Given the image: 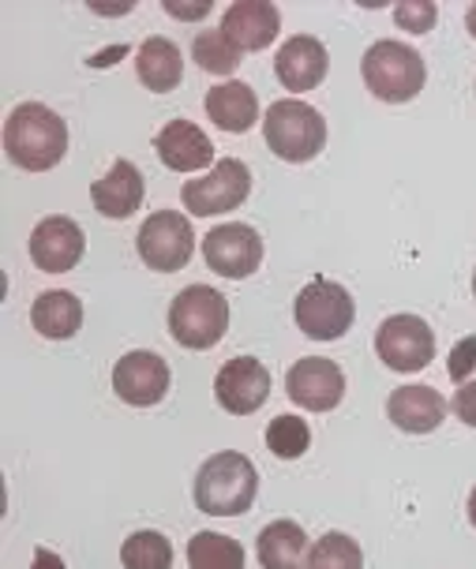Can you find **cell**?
I'll return each mask as SVG.
<instances>
[{"instance_id": "1", "label": "cell", "mask_w": 476, "mask_h": 569, "mask_svg": "<svg viewBox=\"0 0 476 569\" xmlns=\"http://www.w3.org/2000/svg\"><path fill=\"white\" fill-rule=\"evenodd\" d=\"M4 150L19 169L46 172L68 150V124L42 101H23L4 120Z\"/></svg>"}, {"instance_id": "2", "label": "cell", "mask_w": 476, "mask_h": 569, "mask_svg": "<svg viewBox=\"0 0 476 569\" xmlns=\"http://www.w3.org/2000/svg\"><path fill=\"white\" fill-rule=\"evenodd\" d=\"M196 506L210 517H240L259 495V472L245 453L221 450L202 461L196 476Z\"/></svg>"}, {"instance_id": "3", "label": "cell", "mask_w": 476, "mask_h": 569, "mask_svg": "<svg viewBox=\"0 0 476 569\" xmlns=\"http://www.w3.org/2000/svg\"><path fill=\"white\" fill-rule=\"evenodd\" d=\"M360 76H364V87H368L379 101L401 106V101H413L424 90L428 68H424V57L413 46L383 38V42H376L368 53H364Z\"/></svg>"}, {"instance_id": "4", "label": "cell", "mask_w": 476, "mask_h": 569, "mask_svg": "<svg viewBox=\"0 0 476 569\" xmlns=\"http://www.w3.org/2000/svg\"><path fill=\"white\" fill-rule=\"evenodd\" d=\"M262 136H267V147L275 150L281 161H292V166H304L323 150L327 142V120L316 106L297 98H281L267 109L262 117Z\"/></svg>"}, {"instance_id": "5", "label": "cell", "mask_w": 476, "mask_h": 569, "mask_svg": "<svg viewBox=\"0 0 476 569\" xmlns=\"http://www.w3.org/2000/svg\"><path fill=\"white\" fill-rule=\"evenodd\" d=\"M169 330L185 349H215L229 330V300L210 284H188L169 308Z\"/></svg>"}, {"instance_id": "6", "label": "cell", "mask_w": 476, "mask_h": 569, "mask_svg": "<svg viewBox=\"0 0 476 569\" xmlns=\"http://www.w3.org/2000/svg\"><path fill=\"white\" fill-rule=\"evenodd\" d=\"M292 311H297V327L304 330V338L311 341H338L353 327V315H357L346 284L327 278H311L304 284Z\"/></svg>"}, {"instance_id": "7", "label": "cell", "mask_w": 476, "mask_h": 569, "mask_svg": "<svg viewBox=\"0 0 476 569\" xmlns=\"http://www.w3.org/2000/svg\"><path fill=\"white\" fill-rule=\"evenodd\" d=\"M139 259L158 273H177L188 267V259L196 256V232L191 221L177 210H158L143 221L136 237Z\"/></svg>"}, {"instance_id": "8", "label": "cell", "mask_w": 476, "mask_h": 569, "mask_svg": "<svg viewBox=\"0 0 476 569\" xmlns=\"http://www.w3.org/2000/svg\"><path fill=\"white\" fill-rule=\"evenodd\" d=\"M248 191L251 169L240 158H221L199 180H188L180 188V199H185V210H191L196 218H215V213L237 210L248 199Z\"/></svg>"}, {"instance_id": "9", "label": "cell", "mask_w": 476, "mask_h": 569, "mask_svg": "<svg viewBox=\"0 0 476 569\" xmlns=\"http://www.w3.org/2000/svg\"><path fill=\"white\" fill-rule=\"evenodd\" d=\"M376 352L390 371H424L435 360V333L420 315H390L376 330Z\"/></svg>"}, {"instance_id": "10", "label": "cell", "mask_w": 476, "mask_h": 569, "mask_svg": "<svg viewBox=\"0 0 476 569\" xmlns=\"http://www.w3.org/2000/svg\"><path fill=\"white\" fill-rule=\"evenodd\" d=\"M202 259H207V267L215 270L218 278L245 281L262 262V237L251 226L229 221V226H218L202 237Z\"/></svg>"}, {"instance_id": "11", "label": "cell", "mask_w": 476, "mask_h": 569, "mask_svg": "<svg viewBox=\"0 0 476 569\" xmlns=\"http://www.w3.org/2000/svg\"><path fill=\"white\" fill-rule=\"evenodd\" d=\"M286 393L292 405H300V409H308V412H330L346 398V375H341V368L334 360L304 356L286 375Z\"/></svg>"}, {"instance_id": "12", "label": "cell", "mask_w": 476, "mask_h": 569, "mask_svg": "<svg viewBox=\"0 0 476 569\" xmlns=\"http://www.w3.org/2000/svg\"><path fill=\"white\" fill-rule=\"evenodd\" d=\"M215 398L229 416H251L270 398V371L256 356H237L215 375Z\"/></svg>"}, {"instance_id": "13", "label": "cell", "mask_w": 476, "mask_h": 569, "mask_svg": "<svg viewBox=\"0 0 476 569\" xmlns=\"http://www.w3.org/2000/svg\"><path fill=\"white\" fill-rule=\"evenodd\" d=\"M113 390L117 398L131 409H150L169 393V363L158 352H128L113 368Z\"/></svg>"}, {"instance_id": "14", "label": "cell", "mask_w": 476, "mask_h": 569, "mask_svg": "<svg viewBox=\"0 0 476 569\" xmlns=\"http://www.w3.org/2000/svg\"><path fill=\"white\" fill-rule=\"evenodd\" d=\"M87 237L83 229L76 226L65 213H53V218H42L30 232V259L42 273H68L83 259Z\"/></svg>"}, {"instance_id": "15", "label": "cell", "mask_w": 476, "mask_h": 569, "mask_svg": "<svg viewBox=\"0 0 476 569\" xmlns=\"http://www.w3.org/2000/svg\"><path fill=\"white\" fill-rule=\"evenodd\" d=\"M278 30H281V16L270 0H237V4H229L226 16H221V34H226L240 53L267 49L278 38Z\"/></svg>"}, {"instance_id": "16", "label": "cell", "mask_w": 476, "mask_h": 569, "mask_svg": "<svg viewBox=\"0 0 476 569\" xmlns=\"http://www.w3.org/2000/svg\"><path fill=\"white\" fill-rule=\"evenodd\" d=\"M327 68H330L327 46L311 34L289 38L275 57V76L286 90H316L327 79Z\"/></svg>"}, {"instance_id": "17", "label": "cell", "mask_w": 476, "mask_h": 569, "mask_svg": "<svg viewBox=\"0 0 476 569\" xmlns=\"http://www.w3.org/2000/svg\"><path fill=\"white\" fill-rule=\"evenodd\" d=\"M158 161L173 172H199L215 161V142L202 136L199 124L191 120H169L155 136Z\"/></svg>"}, {"instance_id": "18", "label": "cell", "mask_w": 476, "mask_h": 569, "mask_svg": "<svg viewBox=\"0 0 476 569\" xmlns=\"http://www.w3.org/2000/svg\"><path fill=\"white\" fill-rule=\"evenodd\" d=\"M143 196H147L143 172L131 166L128 158L113 161V169H109L101 180H95V188H90L95 210L101 218H117V221L131 218V213L139 210V202H143Z\"/></svg>"}, {"instance_id": "19", "label": "cell", "mask_w": 476, "mask_h": 569, "mask_svg": "<svg viewBox=\"0 0 476 569\" xmlns=\"http://www.w3.org/2000/svg\"><path fill=\"white\" fill-rule=\"evenodd\" d=\"M387 416L405 435H428L447 416V401L435 386H398L387 401Z\"/></svg>"}, {"instance_id": "20", "label": "cell", "mask_w": 476, "mask_h": 569, "mask_svg": "<svg viewBox=\"0 0 476 569\" xmlns=\"http://www.w3.org/2000/svg\"><path fill=\"white\" fill-rule=\"evenodd\" d=\"M207 117L215 120V128L229 131V136H245V131L256 128V120H259L256 90L248 83H240V79L210 87L207 90Z\"/></svg>"}, {"instance_id": "21", "label": "cell", "mask_w": 476, "mask_h": 569, "mask_svg": "<svg viewBox=\"0 0 476 569\" xmlns=\"http://www.w3.org/2000/svg\"><path fill=\"white\" fill-rule=\"evenodd\" d=\"M311 547L297 521H270L259 532V566L262 569H308Z\"/></svg>"}, {"instance_id": "22", "label": "cell", "mask_w": 476, "mask_h": 569, "mask_svg": "<svg viewBox=\"0 0 476 569\" xmlns=\"http://www.w3.org/2000/svg\"><path fill=\"white\" fill-rule=\"evenodd\" d=\"M136 76L139 83L147 90H155V94H166V90H173L180 79H185V60H180V49L169 42V38H147L143 46H139L136 53Z\"/></svg>"}, {"instance_id": "23", "label": "cell", "mask_w": 476, "mask_h": 569, "mask_svg": "<svg viewBox=\"0 0 476 569\" xmlns=\"http://www.w3.org/2000/svg\"><path fill=\"white\" fill-rule=\"evenodd\" d=\"M30 322H34V330L42 333V338L68 341L83 327V303L65 289L42 292V297L34 300V308H30Z\"/></svg>"}, {"instance_id": "24", "label": "cell", "mask_w": 476, "mask_h": 569, "mask_svg": "<svg viewBox=\"0 0 476 569\" xmlns=\"http://www.w3.org/2000/svg\"><path fill=\"white\" fill-rule=\"evenodd\" d=\"M191 569H245V547L221 532H196L188 540Z\"/></svg>"}, {"instance_id": "25", "label": "cell", "mask_w": 476, "mask_h": 569, "mask_svg": "<svg viewBox=\"0 0 476 569\" xmlns=\"http://www.w3.org/2000/svg\"><path fill=\"white\" fill-rule=\"evenodd\" d=\"M120 562H125V569H169L173 566V543L155 528H143V532H131L125 540Z\"/></svg>"}, {"instance_id": "26", "label": "cell", "mask_w": 476, "mask_h": 569, "mask_svg": "<svg viewBox=\"0 0 476 569\" xmlns=\"http://www.w3.org/2000/svg\"><path fill=\"white\" fill-rule=\"evenodd\" d=\"M191 57H196V64L202 71H210V76H232L240 64V49L221 34V27L196 34V42H191Z\"/></svg>"}, {"instance_id": "27", "label": "cell", "mask_w": 476, "mask_h": 569, "mask_svg": "<svg viewBox=\"0 0 476 569\" xmlns=\"http://www.w3.org/2000/svg\"><path fill=\"white\" fill-rule=\"evenodd\" d=\"M267 446H270V453L281 457V461H297V457L308 453L311 431L300 416H275L267 427Z\"/></svg>"}, {"instance_id": "28", "label": "cell", "mask_w": 476, "mask_h": 569, "mask_svg": "<svg viewBox=\"0 0 476 569\" xmlns=\"http://www.w3.org/2000/svg\"><path fill=\"white\" fill-rule=\"evenodd\" d=\"M308 569H364V555L346 532H327L311 547Z\"/></svg>"}, {"instance_id": "29", "label": "cell", "mask_w": 476, "mask_h": 569, "mask_svg": "<svg viewBox=\"0 0 476 569\" xmlns=\"http://www.w3.org/2000/svg\"><path fill=\"white\" fill-rule=\"evenodd\" d=\"M435 16H439V8H435L432 0H401V4L394 8V23L401 30H413V34H428L435 27Z\"/></svg>"}, {"instance_id": "30", "label": "cell", "mask_w": 476, "mask_h": 569, "mask_svg": "<svg viewBox=\"0 0 476 569\" xmlns=\"http://www.w3.org/2000/svg\"><path fill=\"white\" fill-rule=\"evenodd\" d=\"M450 379L454 382H469V375L476 371V333H469V338H462L458 345L450 349V363H447Z\"/></svg>"}, {"instance_id": "31", "label": "cell", "mask_w": 476, "mask_h": 569, "mask_svg": "<svg viewBox=\"0 0 476 569\" xmlns=\"http://www.w3.org/2000/svg\"><path fill=\"white\" fill-rule=\"evenodd\" d=\"M454 416H458L462 423H469V427H476V379L473 382H465L458 393H454Z\"/></svg>"}, {"instance_id": "32", "label": "cell", "mask_w": 476, "mask_h": 569, "mask_svg": "<svg viewBox=\"0 0 476 569\" xmlns=\"http://www.w3.org/2000/svg\"><path fill=\"white\" fill-rule=\"evenodd\" d=\"M161 8H166V16H173V19H202L215 4H210V0H191V4H180V0H166Z\"/></svg>"}, {"instance_id": "33", "label": "cell", "mask_w": 476, "mask_h": 569, "mask_svg": "<svg viewBox=\"0 0 476 569\" xmlns=\"http://www.w3.org/2000/svg\"><path fill=\"white\" fill-rule=\"evenodd\" d=\"M465 27H469V34L476 38V4L469 8V12H465Z\"/></svg>"}, {"instance_id": "34", "label": "cell", "mask_w": 476, "mask_h": 569, "mask_svg": "<svg viewBox=\"0 0 476 569\" xmlns=\"http://www.w3.org/2000/svg\"><path fill=\"white\" fill-rule=\"evenodd\" d=\"M469 521L476 528V487H473V495H469Z\"/></svg>"}, {"instance_id": "35", "label": "cell", "mask_w": 476, "mask_h": 569, "mask_svg": "<svg viewBox=\"0 0 476 569\" xmlns=\"http://www.w3.org/2000/svg\"><path fill=\"white\" fill-rule=\"evenodd\" d=\"M473 297H476V270H473Z\"/></svg>"}]
</instances>
